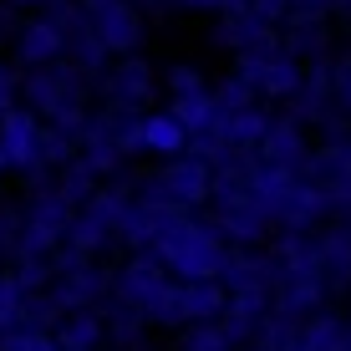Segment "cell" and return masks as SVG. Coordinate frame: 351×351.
Instances as JSON below:
<instances>
[{"label": "cell", "instance_id": "cell-9", "mask_svg": "<svg viewBox=\"0 0 351 351\" xmlns=\"http://www.w3.org/2000/svg\"><path fill=\"white\" fill-rule=\"evenodd\" d=\"M163 193H173V199H204L209 193V168H204V158H184V163H173L163 173Z\"/></svg>", "mask_w": 351, "mask_h": 351}, {"label": "cell", "instance_id": "cell-3", "mask_svg": "<svg viewBox=\"0 0 351 351\" xmlns=\"http://www.w3.org/2000/svg\"><path fill=\"white\" fill-rule=\"evenodd\" d=\"M87 16H92V31L107 51H138L143 21H138L132 0H87Z\"/></svg>", "mask_w": 351, "mask_h": 351}, {"label": "cell", "instance_id": "cell-11", "mask_svg": "<svg viewBox=\"0 0 351 351\" xmlns=\"http://www.w3.org/2000/svg\"><path fill=\"white\" fill-rule=\"evenodd\" d=\"M26 285L21 280H0V326H21V316H26Z\"/></svg>", "mask_w": 351, "mask_h": 351}, {"label": "cell", "instance_id": "cell-15", "mask_svg": "<svg viewBox=\"0 0 351 351\" xmlns=\"http://www.w3.org/2000/svg\"><path fill=\"white\" fill-rule=\"evenodd\" d=\"M341 102H346V107H351V62H346V66H341Z\"/></svg>", "mask_w": 351, "mask_h": 351}, {"label": "cell", "instance_id": "cell-2", "mask_svg": "<svg viewBox=\"0 0 351 351\" xmlns=\"http://www.w3.org/2000/svg\"><path fill=\"white\" fill-rule=\"evenodd\" d=\"M163 260L173 265L178 275L199 280V275L219 270V245H214V234H204V229H193V224H173V229H163Z\"/></svg>", "mask_w": 351, "mask_h": 351}, {"label": "cell", "instance_id": "cell-1", "mask_svg": "<svg viewBox=\"0 0 351 351\" xmlns=\"http://www.w3.org/2000/svg\"><path fill=\"white\" fill-rule=\"evenodd\" d=\"M82 87H87V71L71 66L66 56H62V62H51V66H31V77L21 82V92L31 97V107L41 117H51V128H77L82 102H87Z\"/></svg>", "mask_w": 351, "mask_h": 351}, {"label": "cell", "instance_id": "cell-12", "mask_svg": "<svg viewBox=\"0 0 351 351\" xmlns=\"http://www.w3.org/2000/svg\"><path fill=\"white\" fill-rule=\"evenodd\" d=\"M21 31V16H16V5L10 0H0V46H10V36Z\"/></svg>", "mask_w": 351, "mask_h": 351}, {"label": "cell", "instance_id": "cell-4", "mask_svg": "<svg viewBox=\"0 0 351 351\" xmlns=\"http://www.w3.org/2000/svg\"><path fill=\"white\" fill-rule=\"evenodd\" d=\"M239 77L250 82V87L270 92V97H290L300 87V71L290 56H280L275 46H255V51H245V62H239Z\"/></svg>", "mask_w": 351, "mask_h": 351}, {"label": "cell", "instance_id": "cell-14", "mask_svg": "<svg viewBox=\"0 0 351 351\" xmlns=\"http://www.w3.org/2000/svg\"><path fill=\"white\" fill-rule=\"evenodd\" d=\"M178 5H189V10H219V5H229V10H245V0H178Z\"/></svg>", "mask_w": 351, "mask_h": 351}, {"label": "cell", "instance_id": "cell-8", "mask_svg": "<svg viewBox=\"0 0 351 351\" xmlns=\"http://www.w3.org/2000/svg\"><path fill=\"white\" fill-rule=\"evenodd\" d=\"M138 128H143V148L148 153H178L189 143V128L173 112H148V117H138Z\"/></svg>", "mask_w": 351, "mask_h": 351}, {"label": "cell", "instance_id": "cell-6", "mask_svg": "<svg viewBox=\"0 0 351 351\" xmlns=\"http://www.w3.org/2000/svg\"><path fill=\"white\" fill-rule=\"evenodd\" d=\"M0 153H5L10 168H36V153H41V123H36V112H21V107H10L5 117H0Z\"/></svg>", "mask_w": 351, "mask_h": 351}, {"label": "cell", "instance_id": "cell-5", "mask_svg": "<svg viewBox=\"0 0 351 351\" xmlns=\"http://www.w3.org/2000/svg\"><path fill=\"white\" fill-rule=\"evenodd\" d=\"M102 92H107V112H117V117H132V112H143L148 107V97H153V71L148 62H123L117 71H107V82H102Z\"/></svg>", "mask_w": 351, "mask_h": 351}, {"label": "cell", "instance_id": "cell-13", "mask_svg": "<svg viewBox=\"0 0 351 351\" xmlns=\"http://www.w3.org/2000/svg\"><path fill=\"white\" fill-rule=\"evenodd\" d=\"M16 92H21V82H16V77H10V71H5V66H0V117H5V112H10V107H16Z\"/></svg>", "mask_w": 351, "mask_h": 351}, {"label": "cell", "instance_id": "cell-10", "mask_svg": "<svg viewBox=\"0 0 351 351\" xmlns=\"http://www.w3.org/2000/svg\"><path fill=\"white\" fill-rule=\"evenodd\" d=\"M97 336H102V326H97L92 316H71V321H62L56 326V351H92L97 346Z\"/></svg>", "mask_w": 351, "mask_h": 351}, {"label": "cell", "instance_id": "cell-7", "mask_svg": "<svg viewBox=\"0 0 351 351\" xmlns=\"http://www.w3.org/2000/svg\"><path fill=\"white\" fill-rule=\"evenodd\" d=\"M16 56L26 66H51V62L66 56V36L56 31L46 16H36V21H26V26L16 31Z\"/></svg>", "mask_w": 351, "mask_h": 351}]
</instances>
